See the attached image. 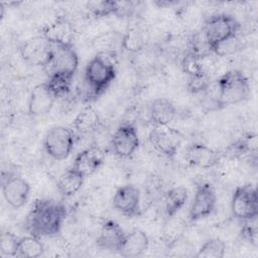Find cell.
Listing matches in <instances>:
<instances>
[{
  "mask_svg": "<svg viewBox=\"0 0 258 258\" xmlns=\"http://www.w3.org/2000/svg\"><path fill=\"white\" fill-rule=\"evenodd\" d=\"M122 40L123 33L110 30L105 31L97 35L92 40V46L98 52H118L120 48H122Z\"/></svg>",
  "mask_w": 258,
  "mask_h": 258,
  "instance_id": "obj_24",
  "label": "cell"
},
{
  "mask_svg": "<svg viewBox=\"0 0 258 258\" xmlns=\"http://www.w3.org/2000/svg\"><path fill=\"white\" fill-rule=\"evenodd\" d=\"M79 67V55L72 46H54L49 63L43 69L47 75L61 73L75 75Z\"/></svg>",
  "mask_w": 258,
  "mask_h": 258,
  "instance_id": "obj_12",
  "label": "cell"
},
{
  "mask_svg": "<svg viewBox=\"0 0 258 258\" xmlns=\"http://www.w3.org/2000/svg\"><path fill=\"white\" fill-rule=\"evenodd\" d=\"M188 198V191L185 186L178 185L170 188L164 200V211L167 218L177 215V213L183 208Z\"/></svg>",
  "mask_w": 258,
  "mask_h": 258,
  "instance_id": "obj_25",
  "label": "cell"
},
{
  "mask_svg": "<svg viewBox=\"0 0 258 258\" xmlns=\"http://www.w3.org/2000/svg\"><path fill=\"white\" fill-rule=\"evenodd\" d=\"M138 6V2L133 1H118L117 17H129L132 15Z\"/></svg>",
  "mask_w": 258,
  "mask_h": 258,
  "instance_id": "obj_38",
  "label": "cell"
},
{
  "mask_svg": "<svg viewBox=\"0 0 258 258\" xmlns=\"http://www.w3.org/2000/svg\"><path fill=\"white\" fill-rule=\"evenodd\" d=\"M222 155L215 149L203 143H192L185 151V159L187 163L194 167L202 169H210L217 166Z\"/></svg>",
  "mask_w": 258,
  "mask_h": 258,
  "instance_id": "obj_17",
  "label": "cell"
},
{
  "mask_svg": "<svg viewBox=\"0 0 258 258\" xmlns=\"http://www.w3.org/2000/svg\"><path fill=\"white\" fill-rule=\"evenodd\" d=\"M202 29L214 50V48L220 43L239 34L241 25L233 15L219 13L210 16L206 20Z\"/></svg>",
  "mask_w": 258,
  "mask_h": 258,
  "instance_id": "obj_4",
  "label": "cell"
},
{
  "mask_svg": "<svg viewBox=\"0 0 258 258\" xmlns=\"http://www.w3.org/2000/svg\"><path fill=\"white\" fill-rule=\"evenodd\" d=\"M187 52H189L200 60L213 54L212 46L202 28L191 33L188 39Z\"/></svg>",
  "mask_w": 258,
  "mask_h": 258,
  "instance_id": "obj_26",
  "label": "cell"
},
{
  "mask_svg": "<svg viewBox=\"0 0 258 258\" xmlns=\"http://www.w3.org/2000/svg\"><path fill=\"white\" fill-rule=\"evenodd\" d=\"M217 110L237 105L245 101L250 95V83L241 70H229L216 83Z\"/></svg>",
  "mask_w": 258,
  "mask_h": 258,
  "instance_id": "obj_3",
  "label": "cell"
},
{
  "mask_svg": "<svg viewBox=\"0 0 258 258\" xmlns=\"http://www.w3.org/2000/svg\"><path fill=\"white\" fill-rule=\"evenodd\" d=\"M242 48V40H240L239 35H235L227 40H225L224 42L220 43L219 45H217L214 50L213 53L220 55V56H225V55H229V54H233L235 52H237L238 50H240Z\"/></svg>",
  "mask_w": 258,
  "mask_h": 258,
  "instance_id": "obj_35",
  "label": "cell"
},
{
  "mask_svg": "<svg viewBox=\"0 0 258 258\" xmlns=\"http://www.w3.org/2000/svg\"><path fill=\"white\" fill-rule=\"evenodd\" d=\"M140 144L136 127L130 122L118 126L111 137V147L115 155L120 158L132 156Z\"/></svg>",
  "mask_w": 258,
  "mask_h": 258,
  "instance_id": "obj_10",
  "label": "cell"
},
{
  "mask_svg": "<svg viewBox=\"0 0 258 258\" xmlns=\"http://www.w3.org/2000/svg\"><path fill=\"white\" fill-rule=\"evenodd\" d=\"M217 205V195L210 182H203L197 186L188 211V220L197 222L211 216Z\"/></svg>",
  "mask_w": 258,
  "mask_h": 258,
  "instance_id": "obj_11",
  "label": "cell"
},
{
  "mask_svg": "<svg viewBox=\"0 0 258 258\" xmlns=\"http://www.w3.org/2000/svg\"><path fill=\"white\" fill-rule=\"evenodd\" d=\"M74 145V131L61 125L51 127L46 132L43 140V147L46 154L57 161L67 159L71 155Z\"/></svg>",
  "mask_w": 258,
  "mask_h": 258,
  "instance_id": "obj_5",
  "label": "cell"
},
{
  "mask_svg": "<svg viewBox=\"0 0 258 258\" xmlns=\"http://www.w3.org/2000/svg\"><path fill=\"white\" fill-rule=\"evenodd\" d=\"M53 45L42 35L26 39L19 47L21 58L29 66L45 68L52 56Z\"/></svg>",
  "mask_w": 258,
  "mask_h": 258,
  "instance_id": "obj_9",
  "label": "cell"
},
{
  "mask_svg": "<svg viewBox=\"0 0 258 258\" xmlns=\"http://www.w3.org/2000/svg\"><path fill=\"white\" fill-rule=\"evenodd\" d=\"M117 56L118 53L116 52H98L88 62L84 73V81L89 99L101 96L115 80Z\"/></svg>",
  "mask_w": 258,
  "mask_h": 258,
  "instance_id": "obj_2",
  "label": "cell"
},
{
  "mask_svg": "<svg viewBox=\"0 0 258 258\" xmlns=\"http://www.w3.org/2000/svg\"><path fill=\"white\" fill-rule=\"evenodd\" d=\"M1 189L5 202L13 209L22 208L30 195L28 181L14 170L2 173Z\"/></svg>",
  "mask_w": 258,
  "mask_h": 258,
  "instance_id": "obj_7",
  "label": "cell"
},
{
  "mask_svg": "<svg viewBox=\"0 0 258 258\" xmlns=\"http://www.w3.org/2000/svg\"><path fill=\"white\" fill-rule=\"evenodd\" d=\"M74 76L75 75L61 73H55L48 76L46 84L56 100L67 97L70 94L73 86Z\"/></svg>",
  "mask_w": 258,
  "mask_h": 258,
  "instance_id": "obj_27",
  "label": "cell"
},
{
  "mask_svg": "<svg viewBox=\"0 0 258 258\" xmlns=\"http://www.w3.org/2000/svg\"><path fill=\"white\" fill-rule=\"evenodd\" d=\"M101 124L98 111L91 105L83 108L73 120V129L79 134H91L95 132Z\"/></svg>",
  "mask_w": 258,
  "mask_h": 258,
  "instance_id": "obj_21",
  "label": "cell"
},
{
  "mask_svg": "<svg viewBox=\"0 0 258 258\" xmlns=\"http://www.w3.org/2000/svg\"><path fill=\"white\" fill-rule=\"evenodd\" d=\"M180 66H181L182 71L188 77H194V76H198V75H202V74L206 73L201 63V60L198 59L197 57H195L189 52H186L184 54V56L181 59Z\"/></svg>",
  "mask_w": 258,
  "mask_h": 258,
  "instance_id": "obj_36",
  "label": "cell"
},
{
  "mask_svg": "<svg viewBox=\"0 0 258 258\" xmlns=\"http://www.w3.org/2000/svg\"><path fill=\"white\" fill-rule=\"evenodd\" d=\"M54 46L74 45L75 30L72 22L63 16H58L41 29V34Z\"/></svg>",
  "mask_w": 258,
  "mask_h": 258,
  "instance_id": "obj_13",
  "label": "cell"
},
{
  "mask_svg": "<svg viewBox=\"0 0 258 258\" xmlns=\"http://www.w3.org/2000/svg\"><path fill=\"white\" fill-rule=\"evenodd\" d=\"M87 9L95 18H104L112 15L116 16L118 10V1H90L87 3Z\"/></svg>",
  "mask_w": 258,
  "mask_h": 258,
  "instance_id": "obj_32",
  "label": "cell"
},
{
  "mask_svg": "<svg viewBox=\"0 0 258 258\" xmlns=\"http://www.w3.org/2000/svg\"><path fill=\"white\" fill-rule=\"evenodd\" d=\"M4 11H5V6L3 2H0V19L2 20L4 17Z\"/></svg>",
  "mask_w": 258,
  "mask_h": 258,
  "instance_id": "obj_39",
  "label": "cell"
},
{
  "mask_svg": "<svg viewBox=\"0 0 258 258\" xmlns=\"http://www.w3.org/2000/svg\"><path fill=\"white\" fill-rule=\"evenodd\" d=\"M226 252V243L220 238L207 240L197 251V258H223Z\"/></svg>",
  "mask_w": 258,
  "mask_h": 258,
  "instance_id": "obj_31",
  "label": "cell"
},
{
  "mask_svg": "<svg viewBox=\"0 0 258 258\" xmlns=\"http://www.w3.org/2000/svg\"><path fill=\"white\" fill-rule=\"evenodd\" d=\"M125 236L126 233L118 223L112 220H107L101 227L100 233L96 239V245L102 250L119 253L125 240Z\"/></svg>",
  "mask_w": 258,
  "mask_h": 258,
  "instance_id": "obj_15",
  "label": "cell"
},
{
  "mask_svg": "<svg viewBox=\"0 0 258 258\" xmlns=\"http://www.w3.org/2000/svg\"><path fill=\"white\" fill-rule=\"evenodd\" d=\"M257 218L243 222V226L241 229V237L254 247H257Z\"/></svg>",
  "mask_w": 258,
  "mask_h": 258,
  "instance_id": "obj_37",
  "label": "cell"
},
{
  "mask_svg": "<svg viewBox=\"0 0 258 258\" xmlns=\"http://www.w3.org/2000/svg\"><path fill=\"white\" fill-rule=\"evenodd\" d=\"M20 238L10 231H2L0 236V252L5 257H16Z\"/></svg>",
  "mask_w": 258,
  "mask_h": 258,
  "instance_id": "obj_33",
  "label": "cell"
},
{
  "mask_svg": "<svg viewBox=\"0 0 258 258\" xmlns=\"http://www.w3.org/2000/svg\"><path fill=\"white\" fill-rule=\"evenodd\" d=\"M149 140L154 148L168 158H173L183 141V134L169 125H153Z\"/></svg>",
  "mask_w": 258,
  "mask_h": 258,
  "instance_id": "obj_8",
  "label": "cell"
},
{
  "mask_svg": "<svg viewBox=\"0 0 258 258\" xmlns=\"http://www.w3.org/2000/svg\"><path fill=\"white\" fill-rule=\"evenodd\" d=\"M210 87L211 81L207 73L194 77H188L186 88L191 94H200L207 92L210 89Z\"/></svg>",
  "mask_w": 258,
  "mask_h": 258,
  "instance_id": "obj_34",
  "label": "cell"
},
{
  "mask_svg": "<svg viewBox=\"0 0 258 258\" xmlns=\"http://www.w3.org/2000/svg\"><path fill=\"white\" fill-rule=\"evenodd\" d=\"M44 253V245L40 238L29 235L21 237L18 245V252L16 257L23 258H37Z\"/></svg>",
  "mask_w": 258,
  "mask_h": 258,
  "instance_id": "obj_28",
  "label": "cell"
},
{
  "mask_svg": "<svg viewBox=\"0 0 258 258\" xmlns=\"http://www.w3.org/2000/svg\"><path fill=\"white\" fill-rule=\"evenodd\" d=\"M67 217L64 205L47 199H39L32 204L26 219L25 228L29 235L42 238L59 233Z\"/></svg>",
  "mask_w": 258,
  "mask_h": 258,
  "instance_id": "obj_1",
  "label": "cell"
},
{
  "mask_svg": "<svg viewBox=\"0 0 258 258\" xmlns=\"http://www.w3.org/2000/svg\"><path fill=\"white\" fill-rule=\"evenodd\" d=\"M257 135L255 133H247L227 148L226 155L231 158H240L246 155L257 158Z\"/></svg>",
  "mask_w": 258,
  "mask_h": 258,
  "instance_id": "obj_23",
  "label": "cell"
},
{
  "mask_svg": "<svg viewBox=\"0 0 258 258\" xmlns=\"http://www.w3.org/2000/svg\"><path fill=\"white\" fill-rule=\"evenodd\" d=\"M233 216L242 222L258 217V195L256 187L251 184H243L235 188L231 200Z\"/></svg>",
  "mask_w": 258,
  "mask_h": 258,
  "instance_id": "obj_6",
  "label": "cell"
},
{
  "mask_svg": "<svg viewBox=\"0 0 258 258\" xmlns=\"http://www.w3.org/2000/svg\"><path fill=\"white\" fill-rule=\"evenodd\" d=\"M184 231L185 223L180 218H177L176 215L167 218L163 227V236L165 244L168 247H172L173 245H175L182 237Z\"/></svg>",
  "mask_w": 258,
  "mask_h": 258,
  "instance_id": "obj_30",
  "label": "cell"
},
{
  "mask_svg": "<svg viewBox=\"0 0 258 258\" xmlns=\"http://www.w3.org/2000/svg\"><path fill=\"white\" fill-rule=\"evenodd\" d=\"M176 114L175 105L167 98H156L149 107V116L153 125H169Z\"/></svg>",
  "mask_w": 258,
  "mask_h": 258,
  "instance_id": "obj_20",
  "label": "cell"
},
{
  "mask_svg": "<svg viewBox=\"0 0 258 258\" xmlns=\"http://www.w3.org/2000/svg\"><path fill=\"white\" fill-rule=\"evenodd\" d=\"M146 46L144 31L139 27H131L123 33L122 48L131 53H139Z\"/></svg>",
  "mask_w": 258,
  "mask_h": 258,
  "instance_id": "obj_29",
  "label": "cell"
},
{
  "mask_svg": "<svg viewBox=\"0 0 258 258\" xmlns=\"http://www.w3.org/2000/svg\"><path fill=\"white\" fill-rule=\"evenodd\" d=\"M85 178L83 174L72 166L58 177L56 182L57 190L63 198L73 197L82 188Z\"/></svg>",
  "mask_w": 258,
  "mask_h": 258,
  "instance_id": "obj_22",
  "label": "cell"
},
{
  "mask_svg": "<svg viewBox=\"0 0 258 258\" xmlns=\"http://www.w3.org/2000/svg\"><path fill=\"white\" fill-rule=\"evenodd\" d=\"M140 190L133 184H124L117 188L113 197L114 209L127 218H133L140 212Z\"/></svg>",
  "mask_w": 258,
  "mask_h": 258,
  "instance_id": "obj_14",
  "label": "cell"
},
{
  "mask_svg": "<svg viewBox=\"0 0 258 258\" xmlns=\"http://www.w3.org/2000/svg\"><path fill=\"white\" fill-rule=\"evenodd\" d=\"M149 247V238L141 229H132L126 233L125 240L119 254L122 257L131 258L142 256Z\"/></svg>",
  "mask_w": 258,
  "mask_h": 258,
  "instance_id": "obj_19",
  "label": "cell"
},
{
  "mask_svg": "<svg viewBox=\"0 0 258 258\" xmlns=\"http://www.w3.org/2000/svg\"><path fill=\"white\" fill-rule=\"evenodd\" d=\"M104 162V152L97 146L88 147L77 154L73 167L85 177L94 174Z\"/></svg>",
  "mask_w": 258,
  "mask_h": 258,
  "instance_id": "obj_18",
  "label": "cell"
},
{
  "mask_svg": "<svg viewBox=\"0 0 258 258\" xmlns=\"http://www.w3.org/2000/svg\"><path fill=\"white\" fill-rule=\"evenodd\" d=\"M56 98L49 90L46 82L33 87L28 99V114L40 117L48 114L53 108Z\"/></svg>",
  "mask_w": 258,
  "mask_h": 258,
  "instance_id": "obj_16",
  "label": "cell"
}]
</instances>
